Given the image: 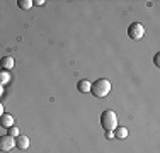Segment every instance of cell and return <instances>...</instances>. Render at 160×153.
<instances>
[{
    "label": "cell",
    "instance_id": "cell-1",
    "mask_svg": "<svg viewBox=\"0 0 160 153\" xmlns=\"http://www.w3.org/2000/svg\"><path fill=\"white\" fill-rule=\"evenodd\" d=\"M90 92H92L97 99H104L106 95H109V92H111V82L106 80V78L96 80V83L90 85Z\"/></svg>",
    "mask_w": 160,
    "mask_h": 153
},
{
    "label": "cell",
    "instance_id": "cell-2",
    "mask_svg": "<svg viewBox=\"0 0 160 153\" xmlns=\"http://www.w3.org/2000/svg\"><path fill=\"white\" fill-rule=\"evenodd\" d=\"M101 126L106 131H114L118 128V116L114 111H104L101 114Z\"/></svg>",
    "mask_w": 160,
    "mask_h": 153
},
{
    "label": "cell",
    "instance_id": "cell-3",
    "mask_svg": "<svg viewBox=\"0 0 160 153\" xmlns=\"http://www.w3.org/2000/svg\"><path fill=\"white\" fill-rule=\"evenodd\" d=\"M143 34H145V27L140 24V22H133V24L128 27V36H129V39H133V41L142 39Z\"/></svg>",
    "mask_w": 160,
    "mask_h": 153
},
{
    "label": "cell",
    "instance_id": "cell-4",
    "mask_svg": "<svg viewBox=\"0 0 160 153\" xmlns=\"http://www.w3.org/2000/svg\"><path fill=\"white\" fill-rule=\"evenodd\" d=\"M14 145H16V138H12L9 135L0 136V151H3V153L10 151L14 148Z\"/></svg>",
    "mask_w": 160,
    "mask_h": 153
},
{
    "label": "cell",
    "instance_id": "cell-5",
    "mask_svg": "<svg viewBox=\"0 0 160 153\" xmlns=\"http://www.w3.org/2000/svg\"><path fill=\"white\" fill-rule=\"evenodd\" d=\"M16 146L19 148V150H28V148H29V138L19 135L16 138Z\"/></svg>",
    "mask_w": 160,
    "mask_h": 153
},
{
    "label": "cell",
    "instance_id": "cell-6",
    "mask_svg": "<svg viewBox=\"0 0 160 153\" xmlns=\"http://www.w3.org/2000/svg\"><path fill=\"white\" fill-rule=\"evenodd\" d=\"M0 126L5 129L12 128L14 126V117L10 116V114H2V117H0Z\"/></svg>",
    "mask_w": 160,
    "mask_h": 153
},
{
    "label": "cell",
    "instance_id": "cell-7",
    "mask_svg": "<svg viewBox=\"0 0 160 153\" xmlns=\"http://www.w3.org/2000/svg\"><path fill=\"white\" fill-rule=\"evenodd\" d=\"M0 67L5 68V70H12V68H14V58H12V56H5V58H2Z\"/></svg>",
    "mask_w": 160,
    "mask_h": 153
},
{
    "label": "cell",
    "instance_id": "cell-8",
    "mask_svg": "<svg viewBox=\"0 0 160 153\" xmlns=\"http://www.w3.org/2000/svg\"><path fill=\"white\" fill-rule=\"evenodd\" d=\"M90 85H92V83H90L89 80H80L78 85H77V89L80 92H90Z\"/></svg>",
    "mask_w": 160,
    "mask_h": 153
},
{
    "label": "cell",
    "instance_id": "cell-9",
    "mask_svg": "<svg viewBox=\"0 0 160 153\" xmlns=\"http://www.w3.org/2000/svg\"><path fill=\"white\" fill-rule=\"evenodd\" d=\"M114 131H116L114 135H116V138H118V140H124V138L128 136V129H126V128H123V126H119V128H116Z\"/></svg>",
    "mask_w": 160,
    "mask_h": 153
},
{
    "label": "cell",
    "instance_id": "cell-10",
    "mask_svg": "<svg viewBox=\"0 0 160 153\" xmlns=\"http://www.w3.org/2000/svg\"><path fill=\"white\" fill-rule=\"evenodd\" d=\"M17 5L21 7L22 10H29V9L32 7V2H31V0H19Z\"/></svg>",
    "mask_w": 160,
    "mask_h": 153
},
{
    "label": "cell",
    "instance_id": "cell-11",
    "mask_svg": "<svg viewBox=\"0 0 160 153\" xmlns=\"http://www.w3.org/2000/svg\"><path fill=\"white\" fill-rule=\"evenodd\" d=\"M9 136H12V138H17V136H19L17 126H12V128H9Z\"/></svg>",
    "mask_w": 160,
    "mask_h": 153
},
{
    "label": "cell",
    "instance_id": "cell-12",
    "mask_svg": "<svg viewBox=\"0 0 160 153\" xmlns=\"http://www.w3.org/2000/svg\"><path fill=\"white\" fill-rule=\"evenodd\" d=\"M112 136H114L112 131H106V138H108V140H109V138H112Z\"/></svg>",
    "mask_w": 160,
    "mask_h": 153
},
{
    "label": "cell",
    "instance_id": "cell-13",
    "mask_svg": "<svg viewBox=\"0 0 160 153\" xmlns=\"http://www.w3.org/2000/svg\"><path fill=\"white\" fill-rule=\"evenodd\" d=\"M155 65H157V67L160 65V55H155Z\"/></svg>",
    "mask_w": 160,
    "mask_h": 153
},
{
    "label": "cell",
    "instance_id": "cell-14",
    "mask_svg": "<svg viewBox=\"0 0 160 153\" xmlns=\"http://www.w3.org/2000/svg\"><path fill=\"white\" fill-rule=\"evenodd\" d=\"M2 114H3V106H2V102H0V117H2Z\"/></svg>",
    "mask_w": 160,
    "mask_h": 153
}]
</instances>
